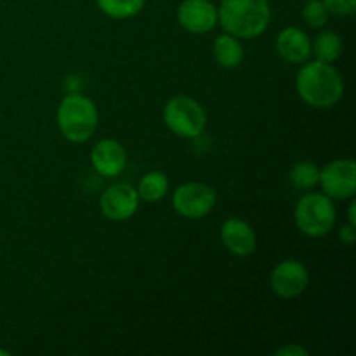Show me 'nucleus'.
Returning <instances> with one entry per match:
<instances>
[{
    "label": "nucleus",
    "instance_id": "1",
    "mask_svg": "<svg viewBox=\"0 0 356 356\" xmlns=\"http://www.w3.org/2000/svg\"><path fill=\"white\" fill-rule=\"evenodd\" d=\"M296 90L308 106L327 110L336 106L344 94V80L330 63L306 61L296 76Z\"/></svg>",
    "mask_w": 356,
    "mask_h": 356
},
{
    "label": "nucleus",
    "instance_id": "2",
    "mask_svg": "<svg viewBox=\"0 0 356 356\" xmlns=\"http://www.w3.org/2000/svg\"><path fill=\"white\" fill-rule=\"evenodd\" d=\"M218 17V23L226 33L252 40L266 31L271 19V7L268 0H221Z\"/></svg>",
    "mask_w": 356,
    "mask_h": 356
},
{
    "label": "nucleus",
    "instance_id": "3",
    "mask_svg": "<svg viewBox=\"0 0 356 356\" xmlns=\"http://www.w3.org/2000/svg\"><path fill=\"white\" fill-rule=\"evenodd\" d=\"M58 127L70 143H86L97 129V108L90 97L80 92H70L58 106Z\"/></svg>",
    "mask_w": 356,
    "mask_h": 356
},
{
    "label": "nucleus",
    "instance_id": "4",
    "mask_svg": "<svg viewBox=\"0 0 356 356\" xmlns=\"http://www.w3.org/2000/svg\"><path fill=\"white\" fill-rule=\"evenodd\" d=\"M337 211L332 198L325 193H309L299 198L294 209V221L299 232L309 238H322L332 232Z\"/></svg>",
    "mask_w": 356,
    "mask_h": 356
},
{
    "label": "nucleus",
    "instance_id": "5",
    "mask_svg": "<svg viewBox=\"0 0 356 356\" xmlns=\"http://www.w3.org/2000/svg\"><path fill=\"white\" fill-rule=\"evenodd\" d=\"M162 115L167 129L179 138H198L207 125L204 106L190 96H176L167 101Z\"/></svg>",
    "mask_w": 356,
    "mask_h": 356
},
{
    "label": "nucleus",
    "instance_id": "6",
    "mask_svg": "<svg viewBox=\"0 0 356 356\" xmlns=\"http://www.w3.org/2000/svg\"><path fill=\"white\" fill-rule=\"evenodd\" d=\"M218 195L212 186L198 181L184 183L176 188L172 195V207L181 218L202 219L214 209Z\"/></svg>",
    "mask_w": 356,
    "mask_h": 356
},
{
    "label": "nucleus",
    "instance_id": "7",
    "mask_svg": "<svg viewBox=\"0 0 356 356\" xmlns=\"http://www.w3.org/2000/svg\"><path fill=\"white\" fill-rule=\"evenodd\" d=\"M318 184L332 200H348L356 193V165L351 159H337L320 170Z\"/></svg>",
    "mask_w": 356,
    "mask_h": 356
},
{
    "label": "nucleus",
    "instance_id": "8",
    "mask_svg": "<svg viewBox=\"0 0 356 356\" xmlns=\"http://www.w3.org/2000/svg\"><path fill=\"white\" fill-rule=\"evenodd\" d=\"M308 268L296 259H285L273 268L270 275V287L278 298L292 299L308 289Z\"/></svg>",
    "mask_w": 356,
    "mask_h": 356
},
{
    "label": "nucleus",
    "instance_id": "9",
    "mask_svg": "<svg viewBox=\"0 0 356 356\" xmlns=\"http://www.w3.org/2000/svg\"><path fill=\"white\" fill-rule=\"evenodd\" d=\"M139 207V195L129 183H115L99 198L101 214L110 221H127Z\"/></svg>",
    "mask_w": 356,
    "mask_h": 356
},
{
    "label": "nucleus",
    "instance_id": "10",
    "mask_svg": "<svg viewBox=\"0 0 356 356\" xmlns=\"http://www.w3.org/2000/svg\"><path fill=\"white\" fill-rule=\"evenodd\" d=\"M177 21L190 33H209L218 26V7L211 0H183L177 7Z\"/></svg>",
    "mask_w": 356,
    "mask_h": 356
},
{
    "label": "nucleus",
    "instance_id": "11",
    "mask_svg": "<svg viewBox=\"0 0 356 356\" xmlns=\"http://www.w3.org/2000/svg\"><path fill=\"white\" fill-rule=\"evenodd\" d=\"M94 170L103 177H115L125 169L127 153L117 139H101L90 152Z\"/></svg>",
    "mask_w": 356,
    "mask_h": 356
},
{
    "label": "nucleus",
    "instance_id": "12",
    "mask_svg": "<svg viewBox=\"0 0 356 356\" xmlns=\"http://www.w3.org/2000/svg\"><path fill=\"white\" fill-rule=\"evenodd\" d=\"M221 242L226 250L235 256H249L256 250L257 236L249 222L238 218H229L221 226Z\"/></svg>",
    "mask_w": 356,
    "mask_h": 356
},
{
    "label": "nucleus",
    "instance_id": "13",
    "mask_svg": "<svg viewBox=\"0 0 356 356\" xmlns=\"http://www.w3.org/2000/svg\"><path fill=\"white\" fill-rule=\"evenodd\" d=\"M278 54L292 65H302L312 56V40L298 26H287L277 35L275 40Z\"/></svg>",
    "mask_w": 356,
    "mask_h": 356
},
{
    "label": "nucleus",
    "instance_id": "14",
    "mask_svg": "<svg viewBox=\"0 0 356 356\" xmlns=\"http://www.w3.org/2000/svg\"><path fill=\"white\" fill-rule=\"evenodd\" d=\"M212 54L222 68H238L243 61V47L240 44V38L225 31L222 35L216 37L214 44H212Z\"/></svg>",
    "mask_w": 356,
    "mask_h": 356
},
{
    "label": "nucleus",
    "instance_id": "15",
    "mask_svg": "<svg viewBox=\"0 0 356 356\" xmlns=\"http://www.w3.org/2000/svg\"><path fill=\"white\" fill-rule=\"evenodd\" d=\"M169 190V179L162 170H149L145 176L139 179L138 191L139 200H145L148 204H155V202L162 200Z\"/></svg>",
    "mask_w": 356,
    "mask_h": 356
},
{
    "label": "nucleus",
    "instance_id": "16",
    "mask_svg": "<svg viewBox=\"0 0 356 356\" xmlns=\"http://www.w3.org/2000/svg\"><path fill=\"white\" fill-rule=\"evenodd\" d=\"M312 54H315L316 61L334 63L343 54V40L336 31H322L312 42Z\"/></svg>",
    "mask_w": 356,
    "mask_h": 356
},
{
    "label": "nucleus",
    "instance_id": "17",
    "mask_svg": "<svg viewBox=\"0 0 356 356\" xmlns=\"http://www.w3.org/2000/svg\"><path fill=\"white\" fill-rule=\"evenodd\" d=\"M101 13L113 19H127L141 13L146 0H96Z\"/></svg>",
    "mask_w": 356,
    "mask_h": 356
},
{
    "label": "nucleus",
    "instance_id": "18",
    "mask_svg": "<svg viewBox=\"0 0 356 356\" xmlns=\"http://www.w3.org/2000/svg\"><path fill=\"white\" fill-rule=\"evenodd\" d=\"M320 169L313 162H298L289 172V181L298 190H312L318 184Z\"/></svg>",
    "mask_w": 356,
    "mask_h": 356
},
{
    "label": "nucleus",
    "instance_id": "19",
    "mask_svg": "<svg viewBox=\"0 0 356 356\" xmlns=\"http://www.w3.org/2000/svg\"><path fill=\"white\" fill-rule=\"evenodd\" d=\"M302 17L308 26L320 30L329 21V10L322 0H306L305 7H302Z\"/></svg>",
    "mask_w": 356,
    "mask_h": 356
},
{
    "label": "nucleus",
    "instance_id": "20",
    "mask_svg": "<svg viewBox=\"0 0 356 356\" xmlns=\"http://www.w3.org/2000/svg\"><path fill=\"white\" fill-rule=\"evenodd\" d=\"M329 14L334 16H353L356 13V0H322Z\"/></svg>",
    "mask_w": 356,
    "mask_h": 356
},
{
    "label": "nucleus",
    "instance_id": "21",
    "mask_svg": "<svg viewBox=\"0 0 356 356\" xmlns=\"http://www.w3.org/2000/svg\"><path fill=\"white\" fill-rule=\"evenodd\" d=\"M277 356H308V350L302 348L301 344H287V346L277 350Z\"/></svg>",
    "mask_w": 356,
    "mask_h": 356
},
{
    "label": "nucleus",
    "instance_id": "22",
    "mask_svg": "<svg viewBox=\"0 0 356 356\" xmlns=\"http://www.w3.org/2000/svg\"><path fill=\"white\" fill-rule=\"evenodd\" d=\"M339 240L344 245H353L356 242V226L350 225V222L346 226H343L339 232Z\"/></svg>",
    "mask_w": 356,
    "mask_h": 356
},
{
    "label": "nucleus",
    "instance_id": "23",
    "mask_svg": "<svg viewBox=\"0 0 356 356\" xmlns=\"http://www.w3.org/2000/svg\"><path fill=\"white\" fill-rule=\"evenodd\" d=\"M355 209H356V204H355V202H351V204H350V211H348V221H350V225H353V226H356Z\"/></svg>",
    "mask_w": 356,
    "mask_h": 356
}]
</instances>
